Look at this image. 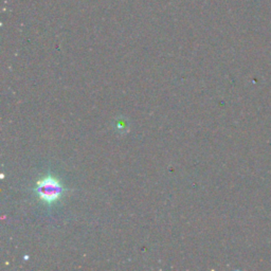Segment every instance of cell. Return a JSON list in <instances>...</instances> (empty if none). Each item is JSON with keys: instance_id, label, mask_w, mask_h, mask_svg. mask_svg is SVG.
<instances>
[{"instance_id": "cell-1", "label": "cell", "mask_w": 271, "mask_h": 271, "mask_svg": "<svg viewBox=\"0 0 271 271\" xmlns=\"http://www.w3.org/2000/svg\"><path fill=\"white\" fill-rule=\"evenodd\" d=\"M37 193L40 198L46 202H53L61 197L63 186L52 177H48L39 181L37 185Z\"/></svg>"}]
</instances>
